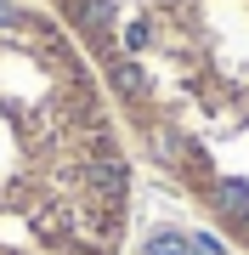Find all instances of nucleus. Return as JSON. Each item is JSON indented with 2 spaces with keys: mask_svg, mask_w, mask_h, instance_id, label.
Listing matches in <instances>:
<instances>
[{
  "mask_svg": "<svg viewBox=\"0 0 249 255\" xmlns=\"http://www.w3.org/2000/svg\"><path fill=\"white\" fill-rule=\"evenodd\" d=\"M130 153L113 97L34 0H0V255H125Z\"/></svg>",
  "mask_w": 249,
  "mask_h": 255,
  "instance_id": "nucleus-1",
  "label": "nucleus"
}]
</instances>
